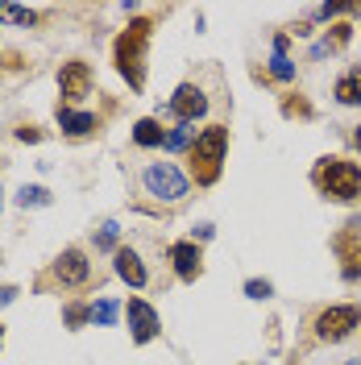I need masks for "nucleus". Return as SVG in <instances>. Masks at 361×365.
<instances>
[{
    "mask_svg": "<svg viewBox=\"0 0 361 365\" xmlns=\"http://www.w3.org/2000/svg\"><path fill=\"white\" fill-rule=\"evenodd\" d=\"M312 182L320 187V195L324 200H332V204H353L361 200V166L349 158H320L316 170H312Z\"/></svg>",
    "mask_w": 361,
    "mask_h": 365,
    "instance_id": "f257e3e1",
    "label": "nucleus"
},
{
    "mask_svg": "<svg viewBox=\"0 0 361 365\" xmlns=\"http://www.w3.org/2000/svg\"><path fill=\"white\" fill-rule=\"evenodd\" d=\"M150 34H154V21H133L113 42V63H116V71L129 79L133 91L146 88V46H150Z\"/></svg>",
    "mask_w": 361,
    "mask_h": 365,
    "instance_id": "f03ea898",
    "label": "nucleus"
},
{
    "mask_svg": "<svg viewBox=\"0 0 361 365\" xmlns=\"http://www.w3.org/2000/svg\"><path fill=\"white\" fill-rule=\"evenodd\" d=\"M225 150H228V129H225V125H208V129L191 141L187 162H191V175H195V182H200V187H212V182L220 179Z\"/></svg>",
    "mask_w": 361,
    "mask_h": 365,
    "instance_id": "7ed1b4c3",
    "label": "nucleus"
},
{
    "mask_svg": "<svg viewBox=\"0 0 361 365\" xmlns=\"http://www.w3.org/2000/svg\"><path fill=\"white\" fill-rule=\"evenodd\" d=\"M141 182H146V191L162 200V204H179L187 200V175H183L175 162H150L146 170H141Z\"/></svg>",
    "mask_w": 361,
    "mask_h": 365,
    "instance_id": "20e7f679",
    "label": "nucleus"
},
{
    "mask_svg": "<svg viewBox=\"0 0 361 365\" xmlns=\"http://www.w3.org/2000/svg\"><path fill=\"white\" fill-rule=\"evenodd\" d=\"M353 328H361L357 303H337V307H324L316 316V336L324 344H337V341H345V336H353Z\"/></svg>",
    "mask_w": 361,
    "mask_h": 365,
    "instance_id": "39448f33",
    "label": "nucleus"
},
{
    "mask_svg": "<svg viewBox=\"0 0 361 365\" xmlns=\"http://www.w3.org/2000/svg\"><path fill=\"white\" fill-rule=\"evenodd\" d=\"M91 83H96V75H91V67L83 58L63 63V71H59V91H63L67 104H79L83 96H91Z\"/></svg>",
    "mask_w": 361,
    "mask_h": 365,
    "instance_id": "423d86ee",
    "label": "nucleus"
},
{
    "mask_svg": "<svg viewBox=\"0 0 361 365\" xmlns=\"http://www.w3.org/2000/svg\"><path fill=\"white\" fill-rule=\"evenodd\" d=\"M125 319H129V332H133L137 344H150L162 332L158 312H154L146 299H129V303H125Z\"/></svg>",
    "mask_w": 361,
    "mask_h": 365,
    "instance_id": "0eeeda50",
    "label": "nucleus"
},
{
    "mask_svg": "<svg viewBox=\"0 0 361 365\" xmlns=\"http://www.w3.org/2000/svg\"><path fill=\"white\" fill-rule=\"evenodd\" d=\"M166 113L175 116L179 125H191L195 116L208 113V96H203V88H195V83H179L175 96H171V104H166Z\"/></svg>",
    "mask_w": 361,
    "mask_h": 365,
    "instance_id": "6e6552de",
    "label": "nucleus"
},
{
    "mask_svg": "<svg viewBox=\"0 0 361 365\" xmlns=\"http://www.w3.org/2000/svg\"><path fill=\"white\" fill-rule=\"evenodd\" d=\"M54 278L63 282V287H83L91 278V262H88V253L83 250H63L59 257H54Z\"/></svg>",
    "mask_w": 361,
    "mask_h": 365,
    "instance_id": "1a4fd4ad",
    "label": "nucleus"
},
{
    "mask_svg": "<svg viewBox=\"0 0 361 365\" xmlns=\"http://www.w3.org/2000/svg\"><path fill=\"white\" fill-rule=\"evenodd\" d=\"M171 266H175V274H179L183 282H195L203 274V253L195 241H175L171 245Z\"/></svg>",
    "mask_w": 361,
    "mask_h": 365,
    "instance_id": "9d476101",
    "label": "nucleus"
},
{
    "mask_svg": "<svg viewBox=\"0 0 361 365\" xmlns=\"http://www.w3.org/2000/svg\"><path fill=\"white\" fill-rule=\"evenodd\" d=\"M113 270H116V278L121 282H129L133 291H141L146 287V266H141V257H137V250H129V245H121V250L113 253Z\"/></svg>",
    "mask_w": 361,
    "mask_h": 365,
    "instance_id": "9b49d317",
    "label": "nucleus"
},
{
    "mask_svg": "<svg viewBox=\"0 0 361 365\" xmlns=\"http://www.w3.org/2000/svg\"><path fill=\"white\" fill-rule=\"evenodd\" d=\"M332 96H337V104H345V108L361 104V67L345 71V75L337 79V88H332Z\"/></svg>",
    "mask_w": 361,
    "mask_h": 365,
    "instance_id": "f8f14e48",
    "label": "nucleus"
},
{
    "mask_svg": "<svg viewBox=\"0 0 361 365\" xmlns=\"http://www.w3.org/2000/svg\"><path fill=\"white\" fill-rule=\"evenodd\" d=\"M59 129H63L67 137H88L91 129H96V116L91 113H71V108L59 104Z\"/></svg>",
    "mask_w": 361,
    "mask_h": 365,
    "instance_id": "ddd939ff",
    "label": "nucleus"
},
{
    "mask_svg": "<svg viewBox=\"0 0 361 365\" xmlns=\"http://www.w3.org/2000/svg\"><path fill=\"white\" fill-rule=\"evenodd\" d=\"M133 141L137 145H166V129H162V120H154V116H141L133 125Z\"/></svg>",
    "mask_w": 361,
    "mask_h": 365,
    "instance_id": "4468645a",
    "label": "nucleus"
},
{
    "mask_svg": "<svg viewBox=\"0 0 361 365\" xmlns=\"http://www.w3.org/2000/svg\"><path fill=\"white\" fill-rule=\"evenodd\" d=\"M121 303L116 299H100V303H91V324H100V328H113L116 319H121Z\"/></svg>",
    "mask_w": 361,
    "mask_h": 365,
    "instance_id": "2eb2a0df",
    "label": "nucleus"
},
{
    "mask_svg": "<svg viewBox=\"0 0 361 365\" xmlns=\"http://www.w3.org/2000/svg\"><path fill=\"white\" fill-rule=\"evenodd\" d=\"M349 38H353V25H332V34H328V38H324V42L316 46V54H332V50H345V46H349Z\"/></svg>",
    "mask_w": 361,
    "mask_h": 365,
    "instance_id": "dca6fc26",
    "label": "nucleus"
},
{
    "mask_svg": "<svg viewBox=\"0 0 361 365\" xmlns=\"http://www.w3.org/2000/svg\"><path fill=\"white\" fill-rule=\"evenodd\" d=\"M0 21L34 25V21H38V13H34V9H21V4H0Z\"/></svg>",
    "mask_w": 361,
    "mask_h": 365,
    "instance_id": "f3484780",
    "label": "nucleus"
},
{
    "mask_svg": "<svg viewBox=\"0 0 361 365\" xmlns=\"http://www.w3.org/2000/svg\"><path fill=\"white\" fill-rule=\"evenodd\" d=\"M17 204H21V207H46V204H50V191H46V187H29V182H25L21 191H17Z\"/></svg>",
    "mask_w": 361,
    "mask_h": 365,
    "instance_id": "a211bd4d",
    "label": "nucleus"
},
{
    "mask_svg": "<svg viewBox=\"0 0 361 365\" xmlns=\"http://www.w3.org/2000/svg\"><path fill=\"white\" fill-rule=\"evenodd\" d=\"M116 237H121V228H116V220H104V225H100V232H96V250H121V245H116Z\"/></svg>",
    "mask_w": 361,
    "mask_h": 365,
    "instance_id": "6ab92c4d",
    "label": "nucleus"
},
{
    "mask_svg": "<svg viewBox=\"0 0 361 365\" xmlns=\"http://www.w3.org/2000/svg\"><path fill=\"white\" fill-rule=\"evenodd\" d=\"M63 319H67V328H83V324H91V307L67 303V307H63Z\"/></svg>",
    "mask_w": 361,
    "mask_h": 365,
    "instance_id": "aec40b11",
    "label": "nucleus"
},
{
    "mask_svg": "<svg viewBox=\"0 0 361 365\" xmlns=\"http://www.w3.org/2000/svg\"><path fill=\"white\" fill-rule=\"evenodd\" d=\"M270 75L274 79H283V83H291L295 79V63L287 58V54H270Z\"/></svg>",
    "mask_w": 361,
    "mask_h": 365,
    "instance_id": "412c9836",
    "label": "nucleus"
},
{
    "mask_svg": "<svg viewBox=\"0 0 361 365\" xmlns=\"http://www.w3.org/2000/svg\"><path fill=\"white\" fill-rule=\"evenodd\" d=\"M245 295L249 299H270L274 295V282H266V278H249V282H245Z\"/></svg>",
    "mask_w": 361,
    "mask_h": 365,
    "instance_id": "4be33fe9",
    "label": "nucleus"
},
{
    "mask_svg": "<svg viewBox=\"0 0 361 365\" xmlns=\"http://www.w3.org/2000/svg\"><path fill=\"white\" fill-rule=\"evenodd\" d=\"M166 150H191V129L179 125L175 133H166Z\"/></svg>",
    "mask_w": 361,
    "mask_h": 365,
    "instance_id": "5701e85b",
    "label": "nucleus"
},
{
    "mask_svg": "<svg viewBox=\"0 0 361 365\" xmlns=\"http://www.w3.org/2000/svg\"><path fill=\"white\" fill-rule=\"evenodd\" d=\"M42 129H38V125H21V129H17V141H42Z\"/></svg>",
    "mask_w": 361,
    "mask_h": 365,
    "instance_id": "b1692460",
    "label": "nucleus"
},
{
    "mask_svg": "<svg viewBox=\"0 0 361 365\" xmlns=\"http://www.w3.org/2000/svg\"><path fill=\"white\" fill-rule=\"evenodd\" d=\"M287 116H312V108L303 104V100H287V108H283Z\"/></svg>",
    "mask_w": 361,
    "mask_h": 365,
    "instance_id": "393cba45",
    "label": "nucleus"
},
{
    "mask_svg": "<svg viewBox=\"0 0 361 365\" xmlns=\"http://www.w3.org/2000/svg\"><path fill=\"white\" fill-rule=\"evenodd\" d=\"M345 274H349V278H361V250L353 253V257H349V266H345Z\"/></svg>",
    "mask_w": 361,
    "mask_h": 365,
    "instance_id": "a878e982",
    "label": "nucleus"
},
{
    "mask_svg": "<svg viewBox=\"0 0 361 365\" xmlns=\"http://www.w3.org/2000/svg\"><path fill=\"white\" fill-rule=\"evenodd\" d=\"M13 295H17V287H0V307H4V303H13Z\"/></svg>",
    "mask_w": 361,
    "mask_h": 365,
    "instance_id": "bb28decb",
    "label": "nucleus"
},
{
    "mask_svg": "<svg viewBox=\"0 0 361 365\" xmlns=\"http://www.w3.org/2000/svg\"><path fill=\"white\" fill-rule=\"evenodd\" d=\"M353 145H357V150H361V125H357V129H353Z\"/></svg>",
    "mask_w": 361,
    "mask_h": 365,
    "instance_id": "cd10ccee",
    "label": "nucleus"
},
{
    "mask_svg": "<svg viewBox=\"0 0 361 365\" xmlns=\"http://www.w3.org/2000/svg\"><path fill=\"white\" fill-rule=\"evenodd\" d=\"M0 341H4V328H0Z\"/></svg>",
    "mask_w": 361,
    "mask_h": 365,
    "instance_id": "c85d7f7f",
    "label": "nucleus"
}]
</instances>
